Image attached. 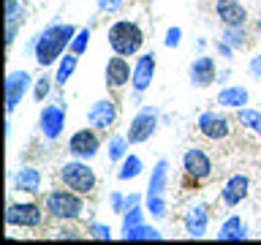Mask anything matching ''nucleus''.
I'll return each instance as SVG.
<instances>
[{"label":"nucleus","instance_id":"nucleus-20","mask_svg":"<svg viewBox=\"0 0 261 245\" xmlns=\"http://www.w3.org/2000/svg\"><path fill=\"white\" fill-rule=\"evenodd\" d=\"M14 185L19 188V191H28V193H38L41 191V172L33 169V166H24L16 172L14 177Z\"/></svg>","mask_w":261,"mask_h":245},{"label":"nucleus","instance_id":"nucleus-2","mask_svg":"<svg viewBox=\"0 0 261 245\" xmlns=\"http://www.w3.org/2000/svg\"><path fill=\"white\" fill-rule=\"evenodd\" d=\"M109 44L112 49L117 55H136L139 49H142L144 44V36H142V30H139V24L134 22H117V24H112V30H109Z\"/></svg>","mask_w":261,"mask_h":245},{"label":"nucleus","instance_id":"nucleus-10","mask_svg":"<svg viewBox=\"0 0 261 245\" xmlns=\"http://www.w3.org/2000/svg\"><path fill=\"white\" fill-rule=\"evenodd\" d=\"M114 117H117V106H114L112 98H101V101H95L93 106H90L87 112V122L95 128H109Z\"/></svg>","mask_w":261,"mask_h":245},{"label":"nucleus","instance_id":"nucleus-1","mask_svg":"<svg viewBox=\"0 0 261 245\" xmlns=\"http://www.w3.org/2000/svg\"><path fill=\"white\" fill-rule=\"evenodd\" d=\"M73 36H76L73 24H52V28H46L36 41V63L52 65L55 60H60L63 49L73 41Z\"/></svg>","mask_w":261,"mask_h":245},{"label":"nucleus","instance_id":"nucleus-27","mask_svg":"<svg viewBox=\"0 0 261 245\" xmlns=\"http://www.w3.org/2000/svg\"><path fill=\"white\" fill-rule=\"evenodd\" d=\"M87 44H90V30H87V28H82L76 36H73V41H71V52H73V55L85 52Z\"/></svg>","mask_w":261,"mask_h":245},{"label":"nucleus","instance_id":"nucleus-8","mask_svg":"<svg viewBox=\"0 0 261 245\" xmlns=\"http://www.w3.org/2000/svg\"><path fill=\"white\" fill-rule=\"evenodd\" d=\"M155 122H158L155 112L142 109L134 117V122H130V128H128V142H147V139L155 134Z\"/></svg>","mask_w":261,"mask_h":245},{"label":"nucleus","instance_id":"nucleus-3","mask_svg":"<svg viewBox=\"0 0 261 245\" xmlns=\"http://www.w3.org/2000/svg\"><path fill=\"white\" fill-rule=\"evenodd\" d=\"M166 180H169V163L158 161V163H155V169H152V177H150V188H147V210H150L155 218L166 215V202H163Z\"/></svg>","mask_w":261,"mask_h":245},{"label":"nucleus","instance_id":"nucleus-23","mask_svg":"<svg viewBox=\"0 0 261 245\" xmlns=\"http://www.w3.org/2000/svg\"><path fill=\"white\" fill-rule=\"evenodd\" d=\"M73 71H76V55H65V57H60V65H57V77H55V82L65 85V82L71 79Z\"/></svg>","mask_w":261,"mask_h":245},{"label":"nucleus","instance_id":"nucleus-35","mask_svg":"<svg viewBox=\"0 0 261 245\" xmlns=\"http://www.w3.org/2000/svg\"><path fill=\"white\" fill-rule=\"evenodd\" d=\"M98 6H101L103 11H117L122 6V0H98Z\"/></svg>","mask_w":261,"mask_h":245},{"label":"nucleus","instance_id":"nucleus-12","mask_svg":"<svg viewBox=\"0 0 261 245\" xmlns=\"http://www.w3.org/2000/svg\"><path fill=\"white\" fill-rule=\"evenodd\" d=\"M215 11L220 16V22L226 28H242L245 24V6H240V0H218L215 3Z\"/></svg>","mask_w":261,"mask_h":245},{"label":"nucleus","instance_id":"nucleus-16","mask_svg":"<svg viewBox=\"0 0 261 245\" xmlns=\"http://www.w3.org/2000/svg\"><path fill=\"white\" fill-rule=\"evenodd\" d=\"M199 131L210 139H226L228 136V120L215 112H204L199 117Z\"/></svg>","mask_w":261,"mask_h":245},{"label":"nucleus","instance_id":"nucleus-29","mask_svg":"<svg viewBox=\"0 0 261 245\" xmlns=\"http://www.w3.org/2000/svg\"><path fill=\"white\" fill-rule=\"evenodd\" d=\"M223 38H226V44H228V46H242V38H245V33H242L240 28H226Z\"/></svg>","mask_w":261,"mask_h":245},{"label":"nucleus","instance_id":"nucleus-38","mask_svg":"<svg viewBox=\"0 0 261 245\" xmlns=\"http://www.w3.org/2000/svg\"><path fill=\"white\" fill-rule=\"evenodd\" d=\"M256 131H258V134H261V117H258V122H256Z\"/></svg>","mask_w":261,"mask_h":245},{"label":"nucleus","instance_id":"nucleus-19","mask_svg":"<svg viewBox=\"0 0 261 245\" xmlns=\"http://www.w3.org/2000/svg\"><path fill=\"white\" fill-rule=\"evenodd\" d=\"M185 232L191 237H204L207 234V210H204L201 204H196V207L185 215Z\"/></svg>","mask_w":261,"mask_h":245},{"label":"nucleus","instance_id":"nucleus-4","mask_svg":"<svg viewBox=\"0 0 261 245\" xmlns=\"http://www.w3.org/2000/svg\"><path fill=\"white\" fill-rule=\"evenodd\" d=\"M46 210L52 212L55 218H79L85 204L76 193L71 191H52L46 196Z\"/></svg>","mask_w":261,"mask_h":245},{"label":"nucleus","instance_id":"nucleus-11","mask_svg":"<svg viewBox=\"0 0 261 245\" xmlns=\"http://www.w3.org/2000/svg\"><path fill=\"white\" fill-rule=\"evenodd\" d=\"M68 150L76 155V158H93V155L98 153V136L93 134V131L82 128V131H76V134L71 136Z\"/></svg>","mask_w":261,"mask_h":245},{"label":"nucleus","instance_id":"nucleus-24","mask_svg":"<svg viewBox=\"0 0 261 245\" xmlns=\"http://www.w3.org/2000/svg\"><path fill=\"white\" fill-rule=\"evenodd\" d=\"M139 175H142V158H139V155H125L117 177L120 180H130V177H139Z\"/></svg>","mask_w":261,"mask_h":245},{"label":"nucleus","instance_id":"nucleus-26","mask_svg":"<svg viewBox=\"0 0 261 245\" xmlns=\"http://www.w3.org/2000/svg\"><path fill=\"white\" fill-rule=\"evenodd\" d=\"M125 144H128V136H114L109 142V158L112 161H120L125 155Z\"/></svg>","mask_w":261,"mask_h":245},{"label":"nucleus","instance_id":"nucleus-7","mask_svg":"<svg viewBox=\"0 0 261 245\" xmlns=\"http://www.w3.org/2000/svg\"><path fill=\"white\" fill-rule=\"evenodd\" d=\"M28 87H30V74L28 71H11L8 74V79H6V106H8V112L16 109V104L22 101V95L28 93Z\"/></svg>","mask_w":261,"mask_h":245},{"label":"nucleus","instance_id":"nucleus-34","mask_svg":"<svg viewBox=\"0 0 261 245\" xmlns=\"http://www.w3.org/2000/svg\"><path fill=\"white\" fill-rule=\"evenodd\" d=\"M179 36H182V33H179V28H171V30L166 33V46H177V44H179Z\"/></svg>","mask_w":261,"mask_h":245},{"label":"nucleus","instance_id":"nucleus-36","mask_svg":"<svg viewBox=\"0 0 261 245\" xmlns=\"http://www.w3.org/2000/svg\"><path fill=\"white\" fill-rule=\"evenodd\" d=\"M128 199H122L120 193H112V207H114V212H122V204H125Z\"/></svg>","mask_w":261,"mask_h":245},{"label":"nucleus","instance_id":"nucleus-25","mask_svg":"<svg viewBox=\"0 0 261 245\" xmlns=\"http://www.w3.org/2000/svg\"><path fill=\"white\" fill-rule=\"evenodd\" d=\"M125 240H161V232H158V229H152V226L139 224V226H134V229H128V232H125Z\"/></svg>","mask_w":261,"mask_h":245},{"label":"nucleus","instance_id":"nucleus-30","mask_svg":"<svg viewBox=\"0 0 261 245\" xmlns=\"http://www.w3.org/2000/svg\"><path fill=\"white\" fill-rule=\"evenodd\" d=\"M19 16H22V8L16 0H6V19L8 22H19Z\"/></svg>","mask_w":261,"mask_h":245},{"label":"nucleus","instance_id":"nucleus-33","mask_svg":"<svg viewBox=\"0 0 261 245\" xmlns=\"http://www.w3.org/2000/svg\"><path fill=\"white\" fill-rule=\"evenodd\" d=\"M46 93H49V79L44 77V79H38V87H36V101H44Z\"/></svg>","mask_w":261,"mask_h":245},{"label":"nucleus","instance_id":"nucleus-9","mask_svg":"<svg viewBox=\"0 0 261 245\" xmlns=\"http://www.w3.org/2000/svg\"><path fill=\"white\" fill-rule=\"evenodd\" d=\"M182 169H185L191 177L204 180V177H210V172H212V161H210V155L204 153V150H199V147H191V150L185 153V158H182Z\"/></svg>","mask_w":261,"mask_h":245},{"label":"nucleus","instance_id":"nucleus-14","mask_svg":"<svg viewBox=\"0 0 261 245\" xmlns=\"http://www.w3.org/2000/svg\"><path fill=\"white\" fill-rule=\"evenodd\" d=\"M248 188H250L248 175H234V177L223 185L220 199H223V204H228V207H234V204H240L245 196H248Z\"/></svg>","mask_w":261,"mask_h":245},{"label":"nucleus","instance_id":"nucleus-5","mask_svg":"<svg viewBox=\"0 0 261 245\" xmlns=\"http://www.w3.org/2000/svg\"><path fill=\"white\" fill-rule=\"evenodd\" d=\"M60 175H63V183L76 193H87V191L95 188V175H93V169H90L87 163H76V161L65 163Z\"/></svg>","mask_w":261,"mask_h":245},{"label":"nucleus","instance_id":"nucleus-28","mask_svg":"<svg viewBox=\"0 0 261 245\" xmlns=\"http://www.w3.org/2000/svg\"><path fill=\"white\" fill-rule=\"evenodd\" d=\"M142 224V210L139 207H130L128 212H125V218H122V232H128V229H134V226H139Z\"/></svg>","mask_w":261,"mask_h":245},{"label":"nucleus","instance_id":"nucleus-15","mask_svg":"<svg viewBox=\"0 0 261 245\" xmlns=\"http://www.w3.org/2000/svg\"><path fill=\"white\" fill-rule=\"evenodd\" d=\"M152 77H155V55L147 52L136 60V68H134V87L142 93L152 85Z\"/></svg>","mask_w":261,"mask_h":245},{"label":"nucleus","instance_id":"nucleus-17","mask_svg":"<svg viewBox=\"0 0 261 245\" xmlns=\"http://www.w3.org/2000/svg\"><path fill=\"white\" fill-rule=\"evenodd\" d=\"M130 77H134V74H130L128 60H122V55H114L112 60L106 63V82H109L112 87H122Z\"/></svg>","mask_w":261,"mask_h":245},{"label":"nucleus","instance_id":"nucleus-18","mask_svg":"<svg viewBox=\"0 0 261 245\" xmlns=\"http://www.w3.org/2000/svg\"><path fill=\"white\" fill-rule=\"evenodd\" d=\"M191 82L199 87H207L215 82V63L210 57H199L193 65H191Z\"/></svg>","mask_w":261,"mask_h":245},{"label":"nucleus","instance_id":"nucleus-22","mask_svg":"<svg viewBox=\"0 0 261 245\" xmlns=\"http://www.w3.org/2000/svg\"><path fill=\"white\" fill-rule=\"evenodd\" d=\"M220 240H242V237H248V229H245V224L240 218H228L223 226H220Z\"/></svg>","mask_w":261,"mask_h":245},{"label":"nucleus","instance_id":"nucleus-32","mask_svg":"<svg viewBox=\"0 0 261 245\" xmlns=\"http://www.w3.org/2000/svg\"><path fill=\"white\" fill-rule=\"evenodd\" d=\"M90 234H93L95 240H109V237H112V229L103 226V224H93V226H90Z\"/></svg>","mask_w":261,"mask_h":245},{"label":"nucleus","instance_id":"nucleus-37","mask_svg":"<svg viewBox=\"0 0 261 245\" xmlns=\"http://www.w3.org/2000/svg\"><path fill=\"white\" fill-rule=\"evenodd\" d=\"M250 71H253V77H261V55H258V57H253Z\"/></svg>","mask_w":261,"mask_h":245},{"label":"nucleus","instance_id":"nucleus-31","mask_svg":"<svg viewBox=\"0 0 261 245\" xmlns=\"http://www.w3.org/2000/svg\"><path fill=\"white\" fill-rule=\"evenodd\" d=\"M258 117H261V112H253V109H242L240 112V122L242 126H250V128H256Z\"/></svg>","mask_w":261,"mask_h":245},{"label":"nucleus","instance_id":"nucleus-6","mask_svg":"<svg viewBox=\"0 0 261 245\" xmlns=\"http://www.w3.org/2000/svg\"><path fill=\"white\" fill-rule=\"evenodd\" d=\"M41 207L38 204H8L6 210V224L8 226H38L41 224Z\"/></svg>","mask_w":261,"mask_h":245},{"label":"nucleus","instance_id":"nucleus-21","mask_svg":"<svg viewBox=\"0 0 261 245\" xmlns=\"http://www.w3.org/2000/svg\"><path fill=\"white\" fill-rule=\"evenodd\" d=\"M218 104L220 106H242V104H248V90L245 87H226L223 93H218Z\"/></svg>","mask_w":261,"mask_h":245},{"label":"nucleus","instance_id":"nucleus-13","mask_svg":"<svg viewBox=\"0 0 261 245\" xmlns=\"http://www.w3.org/2000/svg\"><path fill=\"white\" fill-rule=\"evenodd\" d=\"M63 126H65V112L60 106H44V112H41V131H44V136L57 139Z\"/></svg>","mask_w":261,"mask_h":245}]
</instances>
